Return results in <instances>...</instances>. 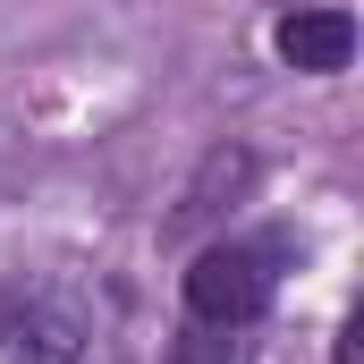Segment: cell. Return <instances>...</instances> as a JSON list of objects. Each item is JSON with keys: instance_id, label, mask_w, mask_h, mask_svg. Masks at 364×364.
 I'll return each mask as SVG.
<instances>
[{"instance_id": "cell-1", "label": "cell", "mask_w": 364, "mask_h": 364, "mask_svg": "<svg viewBox=\"0 0 364 364\" xmlns=\"http://www.w3.org/2000/svg\"><path fill=\"white\" fill-rule=\"evenodd\" d=\"M85 356V305L51 279L0 288V364H77Z\"/></svg>"}, {"instance_id": "cell-2", "label": "cell", "mask_w": 364, "mask_h": 364, "mask_svg": "<svg viewBox=\"0 0 364 364\" xmlns=\"http://www.w3.org/2000/svg\"><path fill=\"white\" fill-rule=\"evenodd\" d=\"M272 305V263L255 246H203L186 263V314L212 322V331H246L255 314Z\"/></svg>"}, {"instance_id": "cell-3", "label": "cell", "mask_w": 364, "mask_h": 364, "mask_svg": "<svg viewBox=\"0 0 364 364\" xmlns=\"http://www.w3.org/2000/svg\"><path fill=\"white\" fill-rule=\"evenodd\" d=\"M279 60L305 77H339L356 60V17L348 9H288L279 17Z\"/></svg>"}, {"instance_id": "cell-4", "label": "cell", "mask_w": 364, "mask_h": 364, "mask_svg": "<svg viewBox=\"0 0 364 364\" xmlns=\"http://www.w3.org/2000/svg\"><path fill=\"white\" fill-rule=\"evenodd\" d=\"M246 186H255V153H246V144H220V153H212V161L195 170V186L178 195L170 229H203V220H220V212H229V203H237Z\"/></svg>"}, {"instance_id": "cell-5", "label": "cell", "mask_w": 364, "mask_h": 364, "mask_svg": "<svg viewBox=\"0 0 364 364\" xmlns=\"http://www.w3.org/2000/svg\"><path fill=\"white\" fill-rule=\"evenodd\" d=\"M170 364H246V348H237L229 331H212V322H203V331H186L178 348H170Z\"/></svg>"}]
</instances>
